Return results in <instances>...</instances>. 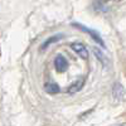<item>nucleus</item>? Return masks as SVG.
Returning a JSON list of instances; mask_svg holds the SVG:
<instances>
[{
	"label": "nucleus",
	"mask_w": 126,
	"mask_h": 126,
	"mask_svg": "<svg viewBox=\"0 0 126 126\" xmlns=\"http://www.w3.org/2000/svg\"><path fill=\"white\" fill-rule=\"evenodd\" d=\"M73 27H76L77 29H79V30H82V32H85V33L90 34V35H91V38H92V39H93L94 42H97V43H98L100 46L105 47V43H103V40H102V38L100 37V34L97 33V32H94V30H91V29H88V28H86V27H83V25H81V24H78V23H75V24H73Z\"/></svg>",
	"instance_id": "1"
},
{
	"label": "nucleus",
	"mask_w": 126,
	"mask_h": 126,
	"mask_svg": "<svg viewBox=\"0 0 126 126\" xmlns=\"http://www.w3.org/2000/svg\"><path fill=\"white\" fill-rule=\"evenodd\" d=\"M54 67H56V71L59 72V73L64 72V71H67V68H68V61L63 57V56L59 54V56H57L56 59H54Z\"/></svg>",
	"instance_id": "2"
},
{
	"label": "nucleus",
	"mask_w": 126,
	"mask_h": 126,
	"mask_svg": "<svg viewBox=\"0 0 126 126\" xmlns=\"http://www.w3.org/2000/svg\"><path fill=\"white\" fill-rule=\"evenodd\" d=\"M71 48H72V50H75V53H77L81 58H83V59L88 58V50L82 43H72Z\"/></svg>",
	"instance_id": "3"
},
{
	"label": "nucleus",
	"mask_w": 126,
	"mask_h": 126,
	"mask_svg": "<svg viewBox=\"0 0 126 126\" xmlns=\"http://www.w3.org/2000/svg\"><path fill=\"white\" fill-rule=\"evenodd\" d=\"M83 86H85V77H81V78H78L76 82H73L72 85L69 86L68 92L69 93H76V92L81 91Z\"/></svg>",
	"instance_id": "4"
},
{
	"label": "nucleus",
	"mask_w": 126,
	"mask_h": 126,
	"mask_svg": "<svg viewBox=\"0 0 126 126\" xmlns=\"http://www.w3.org/2000/svg\"><path fill=\"white\" fill-rule=\"evenodd\" d=\"M63 38V34H57V35H53V37H50V38H48L43 44L40 46V50H46L50 44H53V43H56V42H58V40H61Z\"/></svg>",
	"instance_id": "5"
},
{
	"label": "nucleus",
	"mask_w": 126,
	"mask_h": 126,
	"mask_svg": "<svg viewBox=\"0 0 126 126\" xmlns=\"http://www.w3.org/2000/svg\"><path fill=\"white\" fill-rule=\"evenodd\" d=\"M44 91L47 93H49V94H57V93H59L61 90H59L57 83H54V82H47L44 85Z\"/></svg>",
	"instance_id": "6"
},
{
	"label": "nucleus",
	"mask_w": 126,
	"mask_h": 126,
	"mask_svg": "<svg viewBox=\"0 0 126 126\" xmlns=\"http://www.w3.org/2000/svg\"><path fill=\"white\" fill-rule=\"evenodd\" d=\"M122 92H124V90H122L121 85L116 83V85L113 86V96L119 98V97H121V96H122Z\"/></svg>",
	"instance_id": "7"
}]
</instances>
